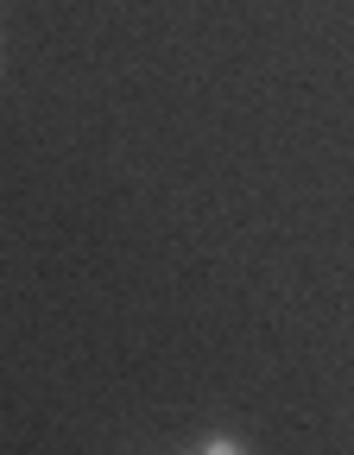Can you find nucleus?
<instances>
[{"instance_id": "f257e3e1", "label": "nucleus", "mask_w": 354, "mask_h": 455, "mask_svg": "<svg viewBox=\"0 0 354 455\" xmlns=\"http://www.w3.org/2000/svg\"><path fill=\"white\" fill-rule=\"evenodd\" d=\"M190 449H203V455H241L247 443H241V436H228V430H203Z\"/></svg>"}]
</instances>
